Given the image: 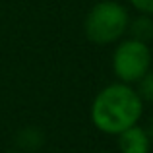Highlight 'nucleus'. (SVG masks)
<instances>
[{
    "mask_svg": "<svg viewBox=\"0 0 153 153\" xmlns=\"http://www.w3.org/2000/svg\"><path fill=\"white\" fill-rule=\"evenodd\" d=\"M130 12L116 0L97 2L83 19L85 37L95 45H112L126 35Z\"/></svg>",
    "mask_w": 153,
    "mask_h": 153,
    "instance_id": "f03ea898",
    "label": "nucleus"
},
{
    "mask_svg": "<svg viewBox=\"0 0 153 153\" xmlns=\"http://www.w3.org/2000/svg\"><path fill=\"white\" fill-rule=\"evenodd\" d=\"M112 74L122 83H136L146 72L151 70L153 54L149 43H142L136 39H120L112 52Z\"/></svg>",
    "mask_w": 153,
    "mask_h": 153,
    "instance_id": "7ed1b4c3",
    "label": "nucleus"
},
{
    "mask_svg": "<svg viewBox=\"0 0 153 153\" xmlns=\"http://www.w3.org/2000/svg\"><path fill=\"white\" fill-rule=\"evenodd\" d=\"M147 136H149V140H151V143H153V118L149 120V124H147Z\"/></svg>",
    "mask_w": 153,
    "mask_h": 153,
    "instance_id": "1a4fd4ad",
    "label": "nucleus"
},
{
    "mask_svg": "<svg viewBox=\"0 0 153 153\" xmlns=\"http://www.w3.org/2000/svg\"><path fill=\"white\" fill-rule=\"evenodd\" d=\"M118 138V151L120 153H149L151 149V140L147 136V130L140 124L122 130L116 134Z\"/></svg>",
    "mask_w": 153,
    "mask_h": 153,
    "instance_id": "20e7f679",
    "label": "nucleus"
},
{
    "mask_svg": "<svg viewBox=\"0 0 153 153\" xmlns=\"http://www.w3.org/2000/svg\"><path fill=\"white\" fill-rule=\"evenodd\" d=\"M16 146L22 151H37L45 146V132L35 126H25L16 134Z\"/></svg>",
    "mask_w": 153,
    "mask_h": 153,
    "instance_id": "423d86ee",
    "label": "nucleus"
},
{
    "mask_svg": "<svg viewBox=\"0 0 153 153\" xmlns=\"http://www.w3.org/2000/svg\"><path fill=\"white\" fill-rule=\"evenodd\" d=\"M132 8H136L138 14H147L153 16V0H128Z\"/></svg>",
    "mask_w": 153,
    "mask_h": 153,
    "instance_id": "6e6552de",
    "label": "nucleus"
},
{
    "mask_svg": "<svg viewBox=\"0 0 153 153\" xmlns=\"http://www.w3.org/2000/svg\"><path fill=\"white\" fill-rule=\"evenodd\" d=\"M99 153H111V151H99Z\"/></svg>",
    "mask_w": 153,
    "mask_h": 153,
    "instance_id": "9d476101",
    "label": "nucleus"
},
{
    "mask_svg": "<svg viewBox=\"0 0 153 153\" xmlns=\"http://www.w3.org/2000/svg\"><path fill=\"white\" fill-rule=\"evenodd\" d=\"M136 91L143 103H153V68L136 82Z\"/></svg>",
    "mask_w": 153,
    "mask_h": 153,
    "instance_id": "0eeeda50",
    "label": "nucleus"
},
{
    "mask_svg": "<svg viewBox=\"0 0 153 153\" xmlns=\"http://www.w3.org/2000/svg\"><path fill=\"white\" fill-rule=\"evenodd\" d=\"M126 35L142 43H149L153 39V16L147 14H138L136 18H130L128 22Z\"/></svg>",
    "mask_w": 153,
    "mask_h": 153,
    "instance_id": "39448f33",
    "label": "nucleus"
},
{
    "mask_svg": "<svg viewBox=\"0 0 153 153\" xmlns=\"http://www.w3.org/2000/svg\"><path fill=\"white\" fill-rule=\"evenodd\" d=\"M143 114V101L130 83L114 82L105 85L89 108L93 126L99 132L116 136L140 122Z\"/></svg>",
    "mask_w": 153,
    "mask_h": 153,
    "instance_id": "f257e3e1",
    "label": "nucleus"
}]
</instances>
